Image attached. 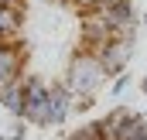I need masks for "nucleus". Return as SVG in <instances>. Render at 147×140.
I'll return each mask as SVG.
<instances>
[{"label": "nucleus", "instance_id": "obj_1", "mask_svg": "<svg viewBox=\"0 0 147 140\" xmlns=\"http://www.w3.org/2000/svg\"><path fill=\"white\" fill-rule=\"evenodd\" d=\"M106 79L110 75L103 69V62L92 51H82V55H75L72 62H69V69H65V89L72 96H89L92 99V92H99V85Z\"/></svg>", "mask_w": 147, "mask_h": 140}, {"label": "nucleus", "instance_id": "obj_2", "mask_svg": "<svg viewBox=\"0 0 147 140\" xmlns=\"http://www.w3.org/2000/svg\"><path fill=\"white\" fill-rule=\"evenodd\" d=\"M24 89H28V99H24V113L21 120L24 123H38V127H51V113H48V85L34 79V75H24Z\"/></svg>", "mask_w": 147, "mask_h": 140}, {"label": "nucleus", "instance_id": "obj_3", "mask_svg": "<svg viewBox=\"0 0 147 140\" xmlns=\"http://www.w3.org/2000/svg\"><path fill=\"white\" fill-rule=\"evenodd\" d=\"M99 62H103V69L106 75H120V72H127L130 65V55H134V34H116L113 41H106L99 51H92Z\"/></svg>", "mask_w": 147, "mask_h": 140}, {"label": "nucleus", "instance_id": "obj_4", "mask_svg": "<svg viewBox=\"0 0 147 140\" xmlns=\"http://www.w3.org/2000/svg\"><path fill=\"white\" fill-rule=\"evenodd\" d=\"M96 10L103 14V21L110 24L116 34H134L137 14H134V3H130V0H110V3H99Z\"/></svg>", "mask_w": 147, "mask_h": 140}, {"label": "nucleus", "instance_id": "obj_5", "mask_svg": "<svg viewBox=\"0 0 147 140\" xmlns=\"http://www.w3.org/2000/svg\"><path fill=\"white\" fill-rule=\"evenodd\" d=\"M113 38H116V31L103 21L99 10H86V14H82V41H86L89 51H99V48H103L106 41H113Z\"/></svg>", "mask_w": 147, "mask_h": 140}, {"label": "nucleus", "instance_id": "obj_6", "mask_svg": "<svg viewBox=\"0 0 147 140\" xmlns=\"http://www.w3.org/2000/svg\"><path fill=\"white\" fill-rule=\"evenodd\" d=\"M48 113H51V127H62V123H65V120L75 113V106H72V92L65 89V82L48 89Z\"/></svg>", "mask_w": 147, "mask_h": 140}, {"label": "nucleus", "instance_id": "obj_7", "mask_svg": "<svg viewBox=\"0 0 147 140\" xmlns=\"http://www.w3.org/2000/svg\"><path fill=\"white\" fill-rule=\"evenodd\" d=\"M24 99H28V89H24V75L17 82H10L3 92H0V106L10 113V116H21L24 113Z\"/></svg>", "mask_w": 147, "mask_h": 140}, {"label": "nucleus", "instance_id": "obj_8", "mask_svg": "<svg viewBox=\"0 0 147 140\" xmlns=\"http://www.w3.org/2000/svg\"><path fill=\"white\" fill-rule=\"evenodd\" d=\"M24 21V7H0V38L14 41Z\"/></svg>", "mask_w": 147, "mask_h": 140}, {"label": "nucleus", "instance_id": "obj_9", "mask_svg": "<svg viewBox=\"0 0 147 140\" xmlns=\"http://www.w3.org/2000/svg\"><path fill=\"white\" fill-rule=\"evenodd\" d=\"M69 140H106V133H103V123H99V120H92V123H86V127L72 130Z\"/></svg>", "mask_w": 147, "mask_h": 140}, {"label": "nucleus", "instance_id": "obj_10", "mask_svg": "<svg viewBox=\"0 0 147 140\" xmlns=\"http://www.w3.org/2000/svg\"><path fill=\"white\" fill-rule=\"evenodd\" d=\"M0 140H24V120L21 116H10L0 123Z\"/></svg>", "mask_w": 147, "mask_h": 140}, {"label": "nucleus", "instance_id": "obj_11", "mask_svg": "<svg viewBox=\"0 0 147 140\" xmlns=\"http://www.w3.org/2000/svg\"><path fill=\"white\" fill-rule=\"evenodd\" d=\"M21 79V69H0V92L10 85V82H17Z\"/></svg>", "mask_w": 147, "mask_h": 140}, {"label": "nucleus", "instance_id": "obj_12", "mask_svg": "<svg viewBox=\"0 0 147 140\" xmlns=\"http://www.w3.org/2000/svg\"><path fill=\"white\" fill-rule=\"evenodd\" d=\"M127 85H130V75H127V72H120V75H113V89H110V92H113V96H120Z\"/></svg>", "mask_w": 147, "mask_h": 140}, {"label": "nucleus", "instance_id": "obj_13", "mask_svg": "<svg viewBox=\"0 0 147 140\" xmlns=\"http://www.w3.org/2000/svg\"><path fill=\"white\" fill-rule=\"evenodd\" d=\"M0 7H24V0H0Z\"/></svg>", "mask_w": 147, "mask_h": 140}, {"label": "nucleus", "instance_id": "obj_14", "mask_svg": "<svg viewBox=\"0 0 147 140\" xmlns=\"http://www.w3.org/2000/svg\"><path fill=\"white\" fill-rule=\"evenodd\" d=\"M140 92H144V96H147V75H144V79H140Z\"/></svg>", "mask_w": 147, "mask_h": 140}, {"label": "nucleus", "instance_id": "obj_15", "mask_svg": "<svg viewBox=\"0 0 147 140\" xmlns=\"http://www.w3.org/2000/svg\"><path fill=\"white\" fill-rule=\"evenodd\" d=\"M137 140H147V130H144V133H140V137H137Z\"/></svg>", "mask_w": 147, "mask_h": 140}, {"label": "nucleus", "instance_id": "obj_16", "mask_svg": "<svg viewBox=\"0 0 147 140\" xmlns=\"http://www.w3.org/2000/svg\"><path fill=\"white\" fill-rule=\"evenodd\" d=\"M99 3H110V0H96V7H99Z\"/></svg>", "mask_w": 147, "mask_h": 140}, {"label": "nucleus", "instance_id": "obj_17", "mask_svg": "<svg viewBox=\"0 0 147 140\" xmlns=\"http://www.w3.org/2000/svg\"><path fill=\"white\" fill-rule=\"evenodd\" d=\"M144 21H147V17H144Z\"/></svg>", "mask_w": 147, "mask_h": 140}]
</instances>
